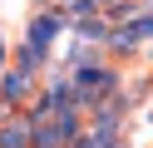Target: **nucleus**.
I'll return each mask as SVG.
<instances>
[{
    "label": "nucleus",
    "mask_w": 153,
    "mask_h": 148,
    "mask_svg": "<svg viewBox=\"0 0 153 148\" xmlns=\"http://www.w3.org/2000/svg\"><path fill=\"white\" fill-rule=\"evenodd\" d=\"M0 148H35V123H30V114L0 123Z\"/></svg>",
    "instance_id": "obj_1"
},
{
    "label": "nucleus",
    "mask_w": 153,
    "mask_h": 148,
    "mask_svg": "<svg viewBox=\"0 0 153 148\" xmlns=\"http://www.w3.org/2000/svg\"><path fill=\"white\" fill-rule=\"evenodd\" d=\"M25 94H30V69H20V74H5L0 99H5V104H25Z\"/></svg>",
    "instance_id": "obj_2"
}]
</instances>
